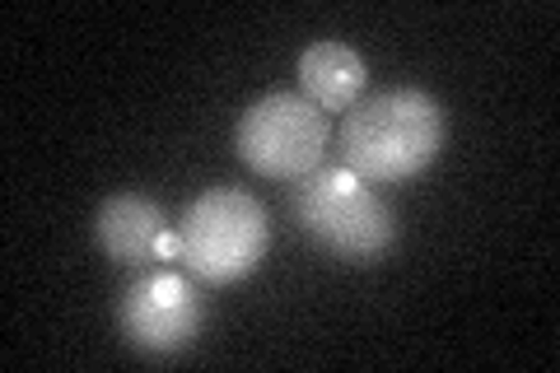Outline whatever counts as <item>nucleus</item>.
Listing matches in <instances>:
<instances>
[{
    "mask_svg": "<svg viewBox=\"0 0 560 373\" xmlns=\"http://www.w3.org/2000/svg\"><path fill=\"white\" fill-rule=\"evenodd\" d=\"M327 113L313 108L304 94H267L243 108L234 127L238 159L261 177L276 183H300L327 159Z\"/></svg>",
    "mask_w": 560,
    "mask_h": 373,
    "instance_id": "4",
    "label": "nucleus"
},
{
    "mask_svg": "<svg viewBox=\"0 0 560 373\" xmlns=\"http://www.w3.org/2000/svg\"><path fill=\"white\" fill-rule=\"evenodd\" d=\"M117 327L140 354H183L206 327V299L168 266L140 271L117 299Z\"/></svg>",
    "mask_w": 560,
    "mask_h": 373,
    "instance_id": "5",
    "label": "nucleus"
},
{
    "mask_svg": "<svg viewBox=\"0 0 560 373\" xmlns=\"http://www.w3.org/2000/svg\"><path fill=\"white\" fill-rule=\"evenodd\" d=\"M164 229H168L164 210L145 191H117V197H108L94 210V238L103 247V257L117 266H131V271L160 261L154 247H160Z\"/></svg>",
    "mask_w": 560,
    "mask_h": 373,
    "instance_id": "6",
    "label": "nucleus"
},
{
    "mask_svg": "<svg viewBox=\"0 0 560 373\" xmlns=\"http://www.w3.org/2000/svg\"><path fill=\"white\" fill-rule=\"evenodd\" d=\"M444 108L425 89H383L360 98L337 131L341 168L364 183H407L444 150Z\"/></svg>",
    "mask_w": 560,
    "mask_h": 373,
    "instance_id": "1",
    "label": "nucleus"
},
{
    "mask_svg": "<svg viewBox=\"0 0 560 373\" xmlns=\"http://www.w3.org/2000/svg\"><path fill=\"white\" fill-rule=\"evenodd\" d=\"M370 84V66L350 43L337 38H318L313 47H304L300 57V89L313 108L323 113H350Z\"/></svg>",
    "mask_w": 560,
    "mask_h": 373,
    "instance_id": "7",
    "label": "nucleus"
},
{
    "mask_svg": "<svg viewBox=\"0 0 560 373\" xmlns=\"http://www.w3.org/2000/svg\"><path fill=\"white\" fill-rule=\"evenodd\" d=\"M154 257H160V261H183V238H178V229H164V238H160V247H154Z\"/></svg>",
    "mask_w": 560,
    "mask_h": 373,
    "instance_id": "8",
    "label": "nucleus"
},
{
    "mask_svg": "<svg viewBox=\"0 0 560 373\" xmlns=\"http://www.w3.org/2000/svg\"><path fill=\"white\" fill-rule=\"evenodd\" d=\"M183 238V266L206 285L248 280L271 247V215L253 191L210 187L173 224Z\"/></svg>",
    "mask_w": 560,
    "mask_h": 373,
    "instance_id": "3",
    "label": "nucleus"
},
{
    "mask_svg": "<svg viewBox=\"0 0 560 373\" xmlns=\"http://www.w3.org/2000/svg\"><path fill=\"white\" fill-rule=\"evenodd\" d=\"M290 215L313 247L350 266H374L397 247L393 206L341 164H323L300 177L290 187Z\"/></svg>",
    "mask_w": 560,
    "mask_h": 373,
    "instance_id": "2",
    "label": "nucleus"
}]
</instances>
